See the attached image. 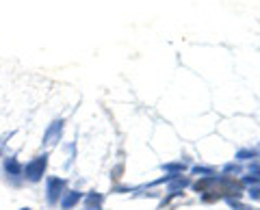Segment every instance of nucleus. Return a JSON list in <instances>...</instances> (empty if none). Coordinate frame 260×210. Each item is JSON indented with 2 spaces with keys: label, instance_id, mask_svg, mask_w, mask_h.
Returning <instances> with one entry per match:
<instances>
[{
  "label": "nucleus",
  "instance_id": "8",
  "mask_svg": "<svg viewBox=\"0 0 260 210\" xmlns=\"http://www.w3.org/2000/svg\"><path fill=\"white\" fill-rule=\"evenodd\" d=\"M165 169H167V171H182L184 165H182V163H171V165H165Z\"/></svg>",
  "mask_w": 260,
  "mask_h": 210
},
{
  "label": "nucleus",
  "instance_id": "2",
  "mask_svg": "<svg viewBox=\"0 0 260 210\" xmlns=\"http://www.w3.org/2000/svg\"><path fill=\"white\" fill-rule=\"evenodd\" d=\"M65 180L63 178H48V204H57L61 202V197H63L65 193Z\"/></svg>",
  "mask_w": 260,
  "mask_h": 210
},
{
  "label": "nucleus",
  "instance_id": "10",
  "mask_svg": "<svg viewBox=\"0 0 260 210\" xmlns=\"http://www.w3.org/2000/svg\"><path fill=\"white\" fill-rule=\"evenodd\" d=\"M247 156H256V152H239V158H247Z\"/></svg>",
  "mask_w": 260,
  "mask_h": 210
},
{
  "label": "nucleus",
  "instance_id": "11",
  "mask_svg": "<svg viewBox=\"0 0 260 210\" xmlns=\"http://www.w3.org/2000/svg\"><path fill=\"white\" fill-rule=\"evenodd\" d=\"M22 210H30V208H22Z\"/></svg>",
  "mask_w": 260,
  "mask_h": 210
},
{
  "label": "nucleus",
  "instance_id": "9",
  "mask_svg": "<svg viewBox=\"0 0 260 210\" xmlns=\"http://www.w3.org/2000/svg\"><path fill=\"white\" fill-rule=\"evenodd\" d=\"M250 195H252V200H260V184H258V187H254V189L250 191Z\"/></svg>",
  "mask_w": 260,
  "mask_h": 210
},
{
  "label": "nucleus",
  "instance_id": "1",
  "mask_svg": "<svg viewBox=\"0 0 260 210\" xmlns=\"http://www.w3.org/2000/svg\"><path fill=\"white\" fill-rule=\"evenodd\" d=\"M46 167H48V156L43 154V156H37V158L30 160V163L22 169V174H24V178H26L28 182H39L41 178H43Z\"/></svg>",
  "mask_w": 260,
  "mask_h": 210
},
{
  "label": "nucleus",
  "instance_id": "5",
  "mask_svg": "<svg viewBox=\"0 0 260 210\" xmlns=\"http://www.w3.org/2000/svg\"><path fill=\"white\" fill-rule=\"evenodd\" d=\"M4 171H7L9 176H20L22 174V165L17 163L15 156H9V158H4Z\"/></svg>",
  "mask_w": 260,
  "mask_h": 210
},
{
  "label": "nucleus",
  "instance_id": "3",
  "mask_svg": "<svg viewBox=\"0 0 260 210\" xmlns=\"http://www.w3.org/2000/svg\"><path fill=\"white\" fill-rule=\"evenodd\" d=\"M61 132H63V121H52L50 123V128L46 130V134H43V143L46 145H52V143H57V141L61 139Z\"/></svg>",
  "mask_w": 260,
  "mask_h": 210
},
{
  "label": "nucleus",
  "instance_id": "4",
  "mask_svg": "<svg viewBox=\"0 0 260 210\" xmlns=\"http://www.w3.org/2000/svg\"><path fill=\"white\" fill-rule=\"evenodd\" d=\"M80 197H83V195H80L78 191H67V193L61 197V208H63V210H72L80 202Z\"/></svg>",
  "mask_w": 260,
  "mask_h": 210
},
{
  "label": "nucleus",
  "instance_id": "7",
  "mask_svg": "<svg viewBox=\"0 0 260 210\" xmlns=\"http://www.w3.org/2000/svg\"><path fill=\"white\" fill-rule=\"evenodd\" d=\"M187 184H189L187 178H176V180L169 184V191H171V193H176V191H180V189L187 187Z\"/></svg>",
  "mask_w": 260,
  "mask_h": 210
},
{
  "label": "nucleus",
  "instance_id": "6",
  "mask_svg": "<svg viewBox=\"0 0 260 210\" xmlns=\"http://www.w3.org/2000/svg\"><path fill=\"white\" fill-rule=\"evenodd\" d=\"M85 204H87V208H100V204H102V195H98V193H89L87 195V200H85Z\"/></svg>",
  "mask_w": 260,
  "mask_h": 210
}]
</instances>
